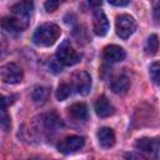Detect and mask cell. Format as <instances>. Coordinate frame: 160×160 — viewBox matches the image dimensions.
Wrapping results in <instances>:
<instances>
[{
  "label": "cell",
  "instance_id": "cell-3",
  "mask_svg": "<svg viewBox=\"0 0 160 160\" xmlns=\"http://www.w3.org/2000/svg\"><path fill=\"white\" fill-rule=\"evenodd\" d=\"M56 59L61 65L71 66L80 61L81 55L71 46L69 40H64L56 50Z\"/></svg>",
  "mask_w": 160,
  "mask_h": 160
},
{
  "label": "cell",
  "instance_id": "cell-16",
  "mask_svg": "<svg viewBox=\"0 0 160 160\" xmlns=\"http://www.w3.org/2000/svg\"><path fill=\"white\" fill-rule=\"evenodd\" d=\"M71 92H72L71 85L62 82V84H60V85L58 86V90H56V92H55V96H56V99H58L59 101H62V100L68 99V98L71 95Z\"/></svg>",
  "mask_w": 160,
  "mask_h": 160
},
{
  "label": "cell",
  "instance_id": "cell-23",
  "mask_svg": "<svg viewBox=\"0 0 160 160\" xmlns=\"http://www.w3.org/2000/svg\"><path fill=\"white\" fill-rule=\"evenodd\" d=\"M109 4L114 5V6H125V5L129 4V1L128 0H122V1H114V0H111V1H109Z\"/></svg>",
  "mask_w": 160,
  "mask_h": 160
},
{
  "label": "cell",
  "instance_id": "cell-19",
  "mask_svg": "<svg viewBox=\"0 0 160 160\" xmlns=\"http://www.w3.org/2000/svg\"><path fill=\"white\" fill-rule=\"evenodd\" d=\"M59 4H60V2L56 1V0H49V1H46V2L44 4V6H45V9H46L48 12H52V11H55V10L58 9Z\"/></svg>",
  "mask_w": 160,
  "mask_h": 160
},
{
  "label": "cell",
  "instance_id": "cell-14",
  "mask_svg": "<svg viewBox=\"0 0 160 160\" xmlns=\"http://www.w3.org/2000/svg\"><path fill=\"white\" fill-rule=\"evenodd\" d=\"M69 114L72 119L78 121H85L89 118V110L88 106L84 102H75L69 108Z\"/></svg>",
  "mask_w": 160,
  "mask_h": 160
},
{
  "label": "cell",
  "instance_id": "cell-22",
  "mask_svg": "<svg viewBox=\"0 0 160 160\" xmlns=\"http://www.w3.org/2000/svg\"><path fill=\"white\" fill-rule=\"evenodd\" d=\"M125 158H126V160H145L144 158L139 156L135 152H128V154H125Z\"/></svg>",
  "mask_w": 160,
  "mask_h": 160
},
{
  "label": "cell",
  "instance_id": "cell-21",
  "mask_svg": "<svg viewBox=\"0 0 160 160\" xmlns=\"http://www.w3.org/2000/svg\"><path fill=\"white\" fill-rule=\"evenodd\" d=\"M154 19L160 22V1H158L154 6Z\"/></svg>",
  "mask_w": 160,
  "mask_h": 160
},
{
  "label": "cell",
  "instance_id": "cell-17",
  "mask_svg": "<svg viewBox=\"0 0 160 160\" xmlns=\"http://www.w3.org/2000/svg\"><path fill=\"white\" fill-rule=\"evenodd\" d=\"M149 75L154 84L160 85V61H155L149 66Z\"/></svg>",
  "mask_w": 160,
  "mask_h": 160
},
{
  "label": "cell",
  "instance_id": "cell-12",
  "mask_svg": "<svg viewBox=\"0 0 160 160\" xmlns=\"http://www.w3.org/2000/svg\"><path fill=\"white\" fill-rule=\"evenodd\" d=\"M98 140L100 146H102L104 149H109L111 146H114L115 144V132L112 129L110 128H101L98 131Z\"/></svg>",
  "mask_w": 160,
  "mask_h": 160
},
{
  "label": "cell",
  "instance_id": "cell-13",
  "mask_svg": "<svg viewBox=\"0 0 160 160\" xmlns=\"http://www.w3.org/2000/svg\"><path fill=\"white\" fill-rule=\"evenodd\" d=\"M135 148L142 152L150 154V155H156L158 151V140L155 139H149V138H142L139 139L135 142Z\"/></svg>",
  "mask_w": 160,
  "mask_h": 160
},
{
  "label": "cell",
  "instance_id": "cell-20",
  "mask_svg": "<svg viewBox=\"0 0 160 160\" xmlns=\"http://www.w3.org/2000/svg\"><path fill=\"white\" fill-rule=\"evenodd\" d=\"M1 126L6 131L10 128V118L6 114V109H2V118H1Z\"/></svg>",
  "mask_w": 160,
  "mask_h": 160
},
{
  "label": "cell",
  "instance_id": "cell-18",
  "mask_svg": "<svg viewBox=\"0 0 160 160\" xmlns=\"http://www.w3.org/2000/svg\"><path fill=\"white\" fill-rule=\"evenodd\" d=\"M48 96V90L44 86H36L32 91V100L35 102H42Z\"/></svg>",
  "mask_w": 160,
  "mask_h": 160
},
{
  "label": "cell",
  "instance_id": "cell-11",
  "mask_svg": "<svg viewBox=\"0 0 160 160\" xmlns=\"http://www.w3.org/2000/svg\"><path fill=\"white\" fill-rule=\"evenodd\" d=\"M111 90L115 94H124L130 88V79L125 74H119L111 80Z\"/></svg>",
  "mask_w": 160,
  "mask_h": 160
},
{
  "label": "cell",
  "instance_id": "cell-10",
  "mask_svg": "<svg viewBox=\"0 0 160 160\" xmlns=\"http://www.w3.org/2000/svg\"><path fill=\"white\" fill-rule=\"evenodd\" d=\"M94 109H95V112L99 118H108V116L112 115L115 111V108L112 106V104L104 95L98 98V100L95 101Z\"/></svg>",
  "mask_w": 160,
  "mask_h": 160
},
{
  "label": "cell",
  "instance_id": "cell-8",
  "mask_svg": "<svg viewBox=\"0 0 160 160\" xmlns=\"http://www.w3.org/2000/svg\"><path fill=\"white\" fill-rule=\"evenodd\" d=\"M92 22H94V32L98 36H105L109 31V20L105 12L100 9H95L92 14Z\"/></svg>",
  "mask_w": 160,
  "mask_h": 160
},
{
  "label": "cell",
  "instance_id": "cell-15",
  "mask_svg": "<svg viewBox=\"0 0 160 160\" xmlns=\"http://www.w3.org/2000/svg\"><path fill=\"white\" fill-rule=\"evenodd\" d=\"M159 45H160V42H159L158 35H156V34H151V35L148 38L146 44H145V46H144L145 54H148V55H155V54L158 52V50H159Z\"/></svg>",
  "mask_w": 160,
  "mask_h": 160
},
{
  "label": "cell",
  "instance_id": "cell-2",
  "mask_svg": "<svg viewBox=\"0 0 160 160\" xmlns=\"http://www.w3.org/2000/svg\"><path fill=\"white\" fill-rule=\"evenodd\" d=\"M60 34H61V30L56 24L45 22L36 28L32 35V41L38 46H51L56 42Z\"/></svg>",
  "mask_w": 160,
  "mask_h": 160
},
{
  "label": "cell",
  "instance_id": "cell-6",
  "mask_svg": "<svg viewBox=\"0 0 160 160\" xmlns=\"http://www.w3.org/2000/svg\"><path fill=\"white\" fill-rule=\"evenodd\" d=\"M71 88L80 95L89 94L91 89V78L86 71H78L72 75Z\"/></svg>",
  "mask_w": 160,
  "mask_h": 160
},
{
  "label": "cell",
  "instance_id": "cell-9",
  "mask_svg": "<svg viewBox=\"0 0 160 160\" xmlns=\"http://www.w3.org/2000/svg\"><path fill=\"white\" fill-rule=\"evenodd\" d=\"M102 55L108 62H119V61H122L125 59L126 52L119 45H108L104 48Z\"/></svg>",
  "mask_w": 160,
  "mask_h": 160
},
{
  "label": "cell",
  "instance_id": "cell-1",
  "mask_svg": "<svg viewBox=\"0 0 160 160\" xmlns=\"http://www.w3.org/2000/svg\"><path fill=\"white\" fill-rule=\"evenodd\" d=\"M34 9L31 1H20L11 8V15L5 16L1 21L2 29L9 34L24 31L30 22V15Z\"/></svg>",
  "mask_w": 160,
  "mask_h": 160
},
{
  "label": "cell",
  "instance_id": "cell-4",
  "mask_svg": "<svg viewBox=\"0 0 160 160\" xmlns=\"http://www.w3.org/2000/svg\"><path fill=\"white\" fill-rule=\"evenodd\" d=\"M136 20L130 16L129 14H121L116 18V21H115V30H116V34L120 39H129L136 30Z\"/></svg>",
  "mask_w": 160,
  "mask_h": 160
},
{
  "label": "cell",
  "instance_id": "cell-5",
  "mask_svg": "<svg viewBox=\"0 0 160 160\" xmlns=\"http://www.w3.org/2000/svg\"><path fill=\"white\" fill-rule=\"evenodd\" d=\"M0 76L5 84H19L22 80L24 74H22V70L16 64L8 62L1 66Z\"/></svg>",
  "mask_w": 160,
  "mask_h": 160
},
{
  "label": "cell",
  "instance_id": "cell-7",
  "mask_svg": "<svg viewBox=\"0 0 160 160\" xmlns=\"http://www.w3.org/2000/svg\"><path fill=\"white\" fill-rule=\"evenodd\" d=\"M85 145V139L79 135H71L65 138L58 144V150L62 154H70L80 150Z\"/></svg>",
  "mask_w": 160,
  "mask_h": 160
}]
</instances>
